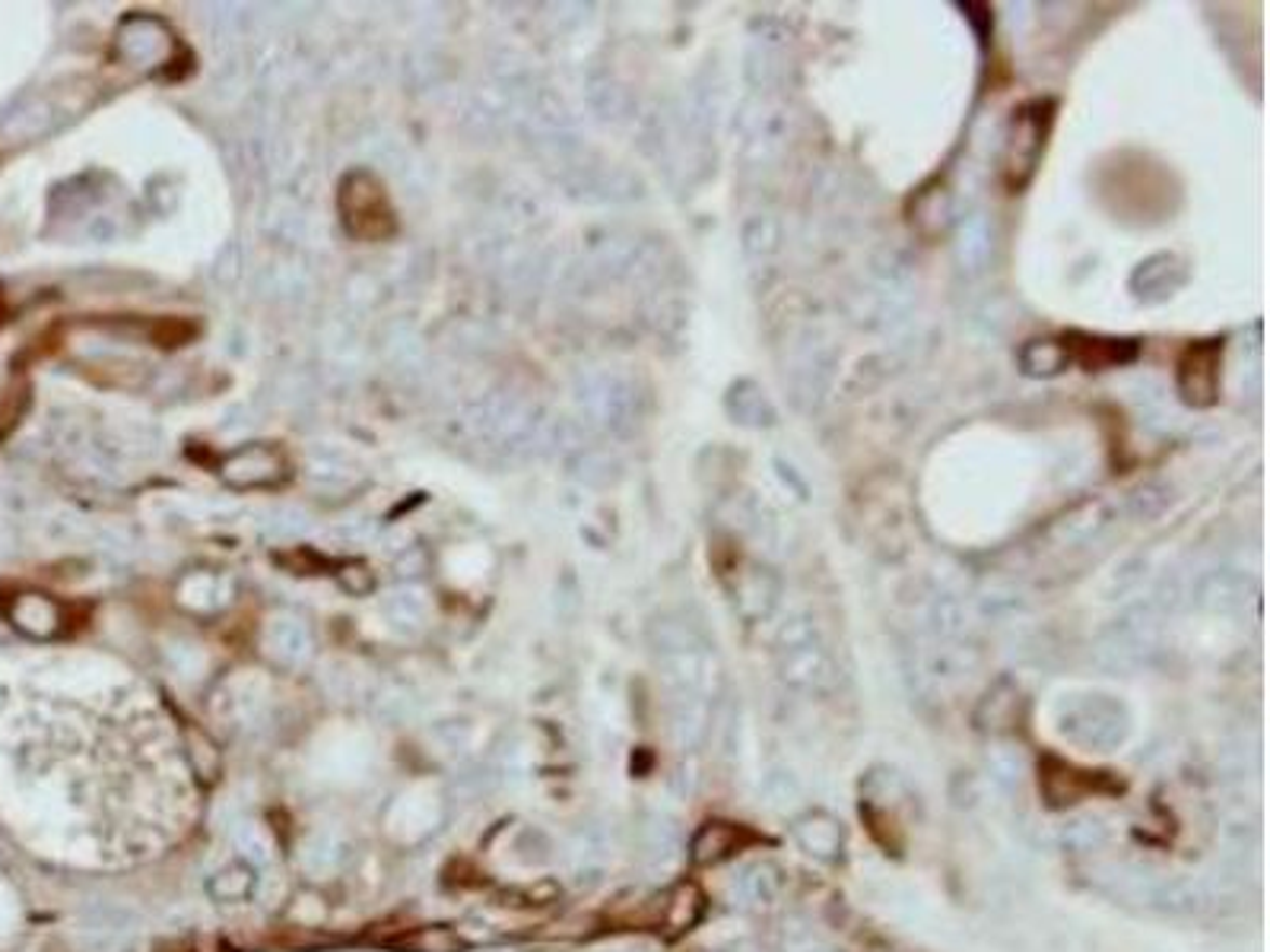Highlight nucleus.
<instances>
[{
	"label": "nucleus",
	"instance_id": "nucleus-1",
	"mask_svg": "<svg viewBox=\"0 0 1270 952\" xmlns=\"http://www.w3.org/2000/svg\"><path fill=\"white\" fill-rule=\"evenodd\" d=\"M137 914L124 905H90L77 917V947L83 952H127L137 940Z\"/></svg>",
	"mask_w": 1270,
	"mask_h": 952
},
{
	"label": "nucleus",
	"instance_id": "nucleus-2",
	"mask_svg": "<svg viewBox=\"0 0 1270 952\" xmlns=\"http://www.w3.org/2000/svg\"><path fill=\"white\" fill-rule=\"evenodd\" d=\"M1060 734L1070 743L1093 749V752H1109L1127 734V718L1118 705L1093 698L1077 705L1070 715L1060 718Z\"/></svg>",
	"mask_w": 1270,
	"mask_h": 952
},
{
	"label": "nucleus",
	"instance_id": "nucleus-3",
	"mask_svg": "<svg viewBox=\"0 0 1270 952\" xmlns=\"http://www.w3.org/2000/svg\"><path fill=\"white\" fill-rule=\"evenodd\" d=\"M794 842L816 860H836L846 845V832L829 813H807L794 822Z\"/></svg>",
	"mask_w": 1270,
	"mask_h": 952
},
{
	"label": "nucleus",
	"instance_id": "nucleus-4",
	"mask_svg": "<svg viewBox=\"0 0 1270 952\" xmlns=\"http://www.w3.org/2000/svg\"><path fill=\"white\" fill-rule=\"evenodd\" d=\"M782 893V870L769 860L749 863L734 880V899L741 905H772Z\"/></svg>",
	"mask_w": 1270,
	"mask_h": 952
},
{
	"label": "nucleus",
	"instance_id": "nucleus-5",
	"mask_svg": "<svg viewBox=\"0 0 1270 952\" xmlns=\"http://www.w3.org/2000/svg\"><path fill=\"white\" fill-rule=\"evenodd\" d=\"M829 657L813 648V644H792V654L785 661V680L794 689H820L829 683Z\"/></svg>",
	"mask_w": 1270,
	"mask_h": 952
},
{
	"label": "nucleus",
	"instance_id": "nucleus-6",
	"mask_svg": "<svg viewBox=\"0 0 1270 952\" xmlns=\"http://www.w3.org/2000/svg\"><path fill=\"white\" fill-rule=\"evenodd\" d=\"M232 845L248 860V867H270L276 860V842L261 822L242 819L232 826Z\"/></svg>",
	"mask_w": 1270,
	"mask_h": 952
},
{
	"label": "nucleus",
	"instance_id": "nucleus-7",
	"mask_svg": "<svg viewBox=\"0 0 1270 952\" xmlns=\"http://www.w3.org/2000/svg\"><path fill=\"white\" fill-rule=\"evenodd\" d=\"M1058 842L1067 851L1090 854L1109 845V826L1096 816H1073L1058 829Z\"/></svg>",
	"mask_w": 1270,
	"mask_h": 952
},
{
	"label": "nucleus",
	"instance_id": "nucleus-8",
	"mask_svg": "<svg viewBox=\"0 0 1270 952\" xmlns=\"http://www.w3.org/2000/svg\"><path fill=\"white\" fill-rule=\"evenodd\" d=\"M343 857H347V845H343V839L337 832H315L302 847V867L312 876H324V873L340 870Z\"/></svg>",
	"mask_w": 1270,
	"mask_h": 952
},
{
	"label": "nucleus",
	"instance_id": "nucleus-9",
	"mask_svg": "<svg viewBox=\"0 0 1270 952\" xmlns=\"http://www.w3.org/2000/svg\"><path fill=\"white\" fill-rule=\"evenodd\" d=\"M255 886H258L255 867H245V863H232V867H226L222 873H216V876L207 880V893H211L213 901L252 899V896H255Z\"/></svg>",
	"mask_w": 1270,
	"mask_h": 952
},
{
	"label": "nucleus",
	"instance_id": "nucleus-10",
	"mask_svg": "<svg viewBox=\"0 0 1270 952\" xmlns=\"http://www.w3.org/2000/svg\"><path fill=\"white\" fill-rule=\"evenodd\" d=\"M13 626H19L23 633L29 635H52L54 629V610L49 607V600H42L39 594H26L16 600L13 607Z\"/></svg>",
	"mask_w": 1270,
	"mask_h": 952
},
{
	"label": "nucleus",
	"instance_id": "nucleus-11",
	"mask_svg": "<svg viewBox=\"0 0 1270 952\" xmlns=\"http://www.w3.org/2000/svg\"><path fill=\"white\" fill-rule=\"evenodd\" d=\"M705 734H708V711H705V705H699V702L684 705L677 711V718H674V737H677V743L684 749H695L699 743L705 740Z\"/></svg>",
	"mask_w": 1270,
	"mask_h": 952
},
{
	"label": "nucleus",
	"instance_id": "nucleus-12",
	"mask_svg": "<svg viewBox=\"0 0 1270 952\" xmlns=\"http://www.w3.org/2000/svg\"><path fill=\"white\" fill-rule=\"evenodd\" d=\"M731 842H734V832H731L728 826L708 822V826L695 835V842H692V857H695L699 863L718 860V857L731 847Z\"/></svg>",
	"mask_w": 1270,
	"mask_h": 952
},
{
	"label": "nucleus",
	"instance_id": "nucleus-13",
	"mask_svg": "<svg viewBox=\"0 0 1270 952\" xmlns=\"http://www.w3.org/2000/svg\"><path fill=\"white\" fill-rule=\"evenodd\" d=\"M677 842H680V839H677V826H674L671 819L658 816V819H651V822L645 826V854H648V857H654V860L674 857Z\"/></svg>",
	"mask_w": 1270,
	"mask_h": 952
},
{
	"label": "nucleus",
	"instance_id": "nucleus-14",
	"mask_svg": "<svg viewBox=\"0 0 1270 952\" xmlns=\"http://www.w3.org/2000/svg\"><path fill=\"white\" fill-rule=\"evenodd\" d=\"M988 769H991V775H995V781H1001V785H1016L1019 778H1023V756L1013 749V746H995L991 752H988Z\"/></svg>",
	"mask_w": 1270,
	"mask_h": 952
},
{
	"label": "nucleus",
	"instance_id": "nucleus-15",
	"mask_svg": "<svg viewBox=\"0 0 1270 952\" xmlns=\"http://www.w3.org/2000/svg\"><path fill=\"white\" fill-rule=\"evenodd\" d=\"M762 791H766V800L775 810H785V806H792V803L800 800V785H797V778H794L792 772H769L766 781H762Z\"/></svg>",
	"mask_w": 1270,
	"mask_h": 952
},
{
	"label": "nucleus",
	"instance_id": "nucleus-16",
	"mask_svg": "<svg viewBox=\"0 0 1270 952\" xmlns=\"http://www.w3.org/2000/svg\"><path fill=\"white\" fill-rule=\"evenodd\" d=\"M417 943H420V950L423 952L461 950V943H458V937H455L451 930H425V934H420V937H417Z\"/></svg>",
	"mask_w": 1270,
	"mask_h": 952
},
{
	"label": "nucleus",
	"instance_id": "nucleus-17",
	"mask_svg": "<svg viewBox=\"0 0 1270 952\" xmlns=\"http://www.w3.org/2000/svg\"><path fill=\"white\" fill-rule=\"evenodd\" d=\"M816 952H833V950H816Z\"/></svg>",
	"mask_w": 1270,
	"mask_h": 952
}]
</instances>
